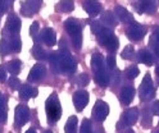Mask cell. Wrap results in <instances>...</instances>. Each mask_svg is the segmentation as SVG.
Instances as JSON below:
<instances>
[{"label":"cell","instance_id":"cell-1","mask_svg":"<svg viewBox=\"0 0 159 133\" xmlns=\"http://www.w3.org/2000/svg\"><path fill=\"white\" fill-rule=\"evenodd\" d=\"M45 110H46V115L50 123H55L61 119L62 117V108H61V102L57 96V94H52L50 97L46 100L45 104Z\"/></svg>","mask_w":159,"mask_h":133},{"label":"cell","instance_id":"cell-2","mask_svg":"<svg viewBox=\"0 0 159 133\" xmlns=\"http://www.w3.org/2000/svg\"><path fill=\"white\" fill-rule=\"evenodd\" d=\"M59 54V72H64V73L72 74L76 72L77 64L76 60L72 58L71 53L68 51V49H61L58 51Z\"/></svg>","mask_w":159,"mask_h":133},{"label":"cell","instance_id":"cell-3","mask_svg":"<svg viewBox=\"0 0 159 133\" xmlns=\"http://www.w3.org/2000/svg\"><path fill=\"white\" fill-rule=\"evenodd\" d=\"M139 94H140L141 100H150L154 96V83L152 77L146 74L140 85V90H139Z\"/></svg>","mask_w":159,"mask_h":133},{"label":"cell","instance_id":"cell-4","mask_svg":"<svg viewBox=\"0 0 159 133\" xmlns=\"http://www.w3.org/2000/svg\"><path fill=\"white\" fill-rule=\"evenodd\" d=\"M126 35H127L128 38L132 40V41H140L146 35V28L140 23L134 22L126 29Z\"/></svg>","mask_w":159,"mask_h":133},{"label":"cell","instance_id":"cell-5","mask_svg":"<svg viewBox=\"0 0 159 133\" xmlns=\"http://www.w3.org/2000/svg\"><path fill=\"white\" fill-rule=\"evenodd\" d=\"M139 118V110L136 108H131V109H127L121 118V122L118 123V128L119 127H130L132 124L137 122Z\"/></svg>","mask_w":159,"mask_h":133},{"label":"cell","instance_id":"cell-6","mask_svg":"<svg viewBox=\"0 0 159 133\" xmlns=\"http://www.w3.org/2000/svg\"><path fill=\"white\" fill-rule=\"evenodd\" d=\"M30 119V109L26 105L19 104L16 108V113H14V122L17 127H22Z\"/></svg>","mask_w":159,"mask_h":133},{"label":"cell","instance_id":"cell-7","mask_svg":"<svg viewBox=\"0 0 159 133\" xmlns=\"http://www.w3.org/2000/svg\"><path fill=\"white\" fill-rule=\"evenodd\" d=\"M109 114V106L107 102L102 101V100H98L95 102V106L93 110V117L98 120V122H103L105 120V118Z\"/></svg>","mask_w":159,"mask_h":133},{"label":"cell","instance_id":"cell-8","mask_svg":"<svg viewBox=\"0 0 159 133\" xmlns=\"http://www.w3.org/2000/svg\"><path fill=\"white\" fill-rule=\"evenodd\" d=\"M73 105L78 111L84 110V108L87 105L89 102V92L85 90H78L73 94Z\"/></svg>","mask_w":159,"mask_h":133},{"label":"cell","instance_id":"cell-9","mask_svg":"<svg viewBox=\"0 0 159 133\" xmlns=\"http://www.w3.org/2000/svg\"><path fill=\"white\" fill-rule=\"evenodd\" d=\"M40 4H41L40 0H26L22 4L21 13L26 17H31L35 13H37V10L40 9Z\"/></svg>","mask_w":159,"mask_h":133},{"label":"cell","instance_id":"cell-10","mask_svg":"<svg viewBox=\"0 0 159 133\" xmlns=\"http://www.w3.org/2000/svg\"><path fill=\"white\" fill-rule=\"evenodd\" d=\"M135 9L139 13H154L157 10V7L153 0H140V2L135 3Z\"/></svg>","mask_w":159,"mask_h":133},{"label":"cell","instance_id":"cell-11","mask_svg":"<svg viewBox=\"0 0 159 133\" xmlns=\"http://www.w3.org/2000/svg\"><path fill=\"white\" fill-rule=\"evenodd\" d=\"M114 16H116L117 19H119V20H121V22H123V23H130V24H131V23L135 22L132 14L128 12L126 8H123V7H121V5L116 7V9H114Z\"/></svg>","mask_w":159,"mask_h":133},{"label":"cell","instance_id":"cell-12","mask_svg":"<svg viewBox=\"0 0 159 133\" xmlns=\"http://www.w3.org/2000/svg\"><path fill=\"white\" fill-rule=\"evenodd\" d=\"M46 74V68L43 64H35L32 69L30 70L28 74V81L30 82H37L40 79H43Z\"/></svg>","mask_w":159,"mask_h":133},{"label":"cell","instance_id":"cell-13","mask_svg":"<svg viewBox=\"0 0 159 133\" xmlns=\"http://www.w3.org/2000/svg\"><path fill=\"white\" fill-rule=\"evenodd\" d=\"M84 9L89 16H98L102 10V4L98 0H85L84 2Z\"/></svg>","mask_w":159,"mask_h":133},{"label":"cell","instance_id":"cell-14","mask_svg":"<svg viewBox=\"0 0 159 133\" xmlns=\"http://www.w3.org/2000/svg\"><path fill=\"white\" fill-rule=\"evenodd\" d=\"M64 28H66V31L72 37L81 33V24H80L78 20H76L73 18H68L66 20V22H64Z\"/></svg>","mask_w":159,"mask_h":133},{"label":"cell","instance_id":"cell-15","mask_svg":"<svg viewBox=\"0 0 159 133\" xmlns=\"http://www.w3.org/2000/svg\"><path fill=\"white\" fill-rule=\"evenodd\" d=\"M5 27H7V29L11 33H13V35L14 33H18L19 29H21V19H19L17 16H14V14L9 16L8 19H7Z\"/></svg>","mask_w":159,"mask_h":133},{"label":"cell","instance_id":"cell-16","mask_svg":"<svg viewBox=\"0 0 159 133\" xmlns=\"http://www.w3.org/2000/svg\"><path fill=\"white\" fill-rule=\"evenodd\" d=\"M104 58L100 53H94L91 56V68L95 73H102L104 70Z\"/></svg>","mask_w":159,"mask_h":133},{"label":"cell","instance_id":"cell-17","mask_svg":"<svg viewBox=\"0 0 159 133\" xmlns=\"http://www.w3.org/2000/svg\"><path fill=\"white\" fill-rule=\"evenodd\" d=\"M41 41L48 46H54L57 42V35L53 28H44L41 31Z\"/></svg>","mask_w":159,"mask_h":133},{"label":"cell","instance_id":"cell-18","mask_svg":"<svg viewBox=\"0 0 159 133\" xmlns=\"http://www.w3.org/2000/svg\"><path fill=\"white\" fill-rule=\"evenodd\" d=\"M134 96H135V90L132 86H125L121 91V96H119V99H121V102L123 105H130L132 100H134Z\"/></svg>","mask_w":159,"mask_h":133},{"label":"cell","instance_id":"cell-19","mask_svg":"<svg viewBox=\"0 0 159 133\" xmlns=\"http://www.w3.org/2000/svg\"><path fill=\"white\" fill-rule=\"evenodd\" d=\"M96 35H98V41H99V42H100L103 46H107L109 41H111V40L114 37V33H113L109 28H105V27L100 31V32H98Z\"/></svg>","mask_w":159,"mask_h":133},{"label":"cell","instance_id":"cell-20","mask_svg":"<svg viewBox=\"0 0 159 133\" xmlns=\"http://www.w3.org/2000/svg\"><path fill=\"white\" fill-rule=\"evenodd\" d=\"M37 95V90L28 86V85H23L19 87V97L23 99V100H28L31 97H35Z\"/></svg>","mask_w":159,"mask_h":133},{"label":"cell","instance_id":"cell-21","mask_svg":"<svg viewBox=\"0 0 159 133\" xmlns=\"http://www.w3.org/2000/svg\"><path fill=\"white\" fill-rule=\"evenodd\" d=\"M149 45H150V47L154 50L155 55L159 56V27H157L153 31L150 38H149Z\"/></svg>","mask_w":159,"mask_h":133},{"label":"cell","instance_id":"cell-22","mask_svg":"<svg viewBox=\"0 0 159 133\" xmlns=\"http://www.w3.org/2000/svg\"><path fill=\"white\" fill-rule=\"evenodd\" d=\"M21 69H22V63H21V60L13 59V60H11V61H8V64H7V70H8L12 76H17L19 72H21Z\"/></svg>","mask_w":159,"mask_h":133},{"label":"cell","instance_id":"cell-23","mask_svg":"<svg viewBox=\"0 0 159 133\" xmlns=\"http://www.w3.org/2000/svg\"><path fill=\"white\" fill-rule=\"evenodd\" d=\"M137 61L139 63H143L146 65H152L153 64V55L149 53L148 50H140L137 53Z\"/></svg>","mask_w":159,"mask_h":133},{"label":"cell","instance_id":"cell-24","mask_svg":"<svg viewBox=\"0 0 159 133\" xmlns=\"http://www.w3.org/2000/svg\"><path fill=\"white\" fill-rule=\"evenodd\" d=\"M73 9H75L73 0H61L57 5V10H59V12H62V13H69V12H72Z\"/></svg>","mask_w":159,"mask_h":133},{"label":"cell","instance_id":"cell-25","mask_svg":"<svg viewBox=\"0 0 159 133\" xmlns=\"http://www.w3.org/2000/svg\"><path fill=\"white\" fill-rule=\"evenodd\" d=\"M102 22L104 24H107V26H116L117 24V18H116L113 12L107 10V12H104L102 14Z\"/></svg>","mask_w":159,"mask_h":133},{"label":"cell","instance_id":"cell-26","mask_svg":"<svg viewBox=\"0 0 159 133\" xmlns=\"http://www.w3.org/2000/svg\"><path fill=\"white\" fill-rule=\"evenodd\" d=\"M64 131H66V133H77V118L75 115L68 118Z\"/></svg>","mask_w":159,"mask_h":133},{"label":"cell","instance_id":"cell-27","mask_svg":"<svg viewBox=\"0 0 159 133\" xmlns=\"http://www.w3.org/2000/svg\"><path fill=\"white\" fill-rule=\"evenodd\" d=\"M95 82L99 86H108L109 82H111V76H108L105 72H102V73H95Z\"/></svg>","mask_w":159,"mask_h":133},{"label":"cell","instance_id":"cell-28","mask_svg":"<svg viewBox=\"0 0 159 133\" xmlns=\"http://www.w3.org/2000/svg\"><path fill=\"white\" fill-rule=\"evenodd\" d=\"M48 59H49V61H50V65H52L53 70L59 72V54H58V51H53V53H50L48 56Z\"/></svg>","mask_w":159,"mask_h":133},{"label":"cell","instance_id":"cell-29","mask_svg":"<svg viewBox=\"0 0 159 133\" xmlns=\"http://www.w3.org/2000/svg\"><path fill=\"white\" fill-rule=\"evenodd\" d=\"M8 118V113H7V99L5 96L2 97L0 100V123H5Z\"/></svg>","mask_w":159,"mask_h":133},{"label":"cell","instance_id":"cell-30","mask_svg":"<svg viewBox=\"0 0 159 133\" xmlns=\"http://www.w3.org/2000/svg\"><path fill=\"white\" fill-rule=\"evenodd\" d=\"M32 55H34V58H36L39 60H43V59H46V51L41 46L35 45L32 49Z\"/></svg>","mask_w":159,"mask_h":133},{"label":"cell","instance_id":"cell-31","mask_svg":"<svg viewBox=\"0 0 159 133\" xmlns=\"http://www.w3.org/2000/svg\"><path fill=\"white\" fill-rule=\"evenodd\" d=\"M9 45V51H13V53H19L21 51V47H22V44H21V40L19 38H12L11 42H8Z\"/></svg>","mask_w":159,"mask_h":133},{"label":"cell","instance_id":"cell-32","mask_svg":"<svg viewBox=\"0 0 159 133\" xmlns=\"http://www.w3.org/2000/svg\"><path fill=\"white\" fill-rule=\"evenodd\" d=\"M89 82H90V77H89V74L86 73H82L80 74L77 78H76V83L80 86V87H85L89 85Z\"/></svg>","mask_w":159,"mask_h":133},{"label":"cell","instance_id":"cell-33","mask_svg":"<svg viewBox=\"0 0 159 133\" xmlns=\"http://www.w3.org/2000/svg\"><path fill=\"white\" fill-rule=\"evenodd\" d=\"M134 54H135V49H134V46L128 45V46H126V47L122 50L121 56H122L123 59H131V58L134 56Z\"/></svg>","mask_w":159,"mask_h":133},{"label":"cell","instance_id":"cell-34","mask_svg":"<svg viewBox=\"0 0 159 133\" xmlns=\"http://www.w3.org/2000/svg\"><path fill=\"white\" fill-rule=\"evenodd\" d=\"M125 74H126V77H127L128 79H134V78H136V77L139 76V68L135 67V65H132V67H130V68L126 69Z\"/></svg>","mask_w":159,"mask_h":133},{"label":"cell","instance_id":"cell-35","mask_svg":"<svg viewBox=\"0 0 159 133\" xmlns=\"http://www.w3.org/2000/svg\"><path fill=\"white\" fill-rule=\"evenodd\" d=\"M81 133H93V126L89 119H84L81 124Z\"/></svg>","mask_w":159,"mask_h":133},{"label":"cell","instance_id":"cell-36","mask_svg":"<svg viewBox=\"0 0 159 133\" xmlns=\"http://www.w3.org/2000/svg\"><path fill=\"white\" fill-rule=\"evenodd\" d=\"M22 85H21V81H19L17 77H11L9 78V87H11L13 91L14 90H19V87H21Z\"/></svg>","mask_w":159,"mask_h":133},{"label":"cell","instance_id":"cell-37","mask_svg":"<svg viewBox=\"0 0 159 133\" xmlns=\"http://www.w3.org/2000/svg\"><path fill=\"white\" fill-rule=\"evenodd\" d=\"M118 46H119V41H118V38L114 36V37L108 42V45H107L105 47H107L109 51H116V50L118 49Z\"/></svg>","mask_w":159,"mask_h":133},{"label":"cell","instance_id":"cell-38","mask_svg":"<svg viewBox=\"0 0 159 133\" xmlns=\"http://www.w3.org/2000/svg\"><path fill=\"white\" fill-rule=\"evenodd\" d=\"M72 42H73V46H75L77 50H80V49H81V45H82V35L80 33V35L73 36V37H72Z\"/></svg>","mask_w":159,"mask_h":133},{"label":"cell","instance_id":"cell-39","mask_svg":"<svg viewBox=\"0 0 159 133\" xmlns=\"http://www.w3.org/2000/svg\"><path fill=\"white\" fill-rule=\"evenodd\" d=\"M116 65H117L116 58H114L113 55H109V56L107 58V67H108L109 69H114V68H116Z\"/></svg>","mask_w":159,"mask_h":133},{"label":"cell","instance_id":"cell-40","mask_svg":"<svg viewBox=\"0 0 159 133\" xmlns=\"http://www.w3.org/2000/svg\"><path fill=\"white\" fill-rule=\"evenodd\" d=\"M0 53L4 55L9 53V45H8L7 40H2V42H0Z\"/></svg>","mask_w":159,"mask_h":133},{"label":"cell","instance_id":"cell-41","mask_svg":"<svg viewBox=\"0 0 159 133\" xmlns=\"http://www.w3.org/2000/svg\"><path fill=\"white\" fill-rule=\"evenodd\" d=\"M39 29H40V24H39V22H34V23L31 24V27H30V33H31L32 37H35V36L37 35Z\"/></svg>","mask_w":159,"mask_h":133},{"label":"cell","instance_id":"cell-42","mask_svg":"<svg viewBox=\"0 0 159 133\" xmlns=\"http://www.w3.org/2000/svg\"><path fill=\"white\" fill-rule=\"evenodd\" d=\"M104 27L100 24V23H99L98 22V20H95V22H93L91 23V31H93V32L94 33H98V32H100V31L103 29Z\"/></svg>","mask_w":159,"mask_h":133},{"label":"cell","instance_id":"cell-43","mask_svg":"<svg viewBox=\"0 0 159 133\" xmlns=\"http://www.w3.org/2000/svg\"><path fill=\"white\" fill-rule=\"evenodd\" d=\"M8 9V0H0V14L7 12Z\"/></svg>","mask_w":159,"mask_h":133},{"label":"cell","instance_id":"cell-44","mask_svg":"<svg viewBox=\"0 0 159 133\" xmlns=\"http://www.w3.org/2000/svg\"><path fill=\"white\" fill-rule=\"evenodd\" d=\"M7 81V70L0 67V82H5Z\"/></svg>","mask_w":159,"mask_h":133},{"label":"cell","instance_id":"cell-45","mask_svg":"<svg viewBox=\"0 0 159 133\" xmlns=\"http://www.w3.org/2000/svg\"><path fill=\"white\" fill-rule=\"evenodd\" d=\"M153 110H154V114L159 115V101H155L154 105H153Z\"/></svg>","mask_w":159,"mask_h":133},{"label":"cell","instance_id":"cell-46","mask_svg":"<svg viewBox=\"0 0 159 133\" xmlns=\"http://www.w3.org/2000/svg\"><path fill=\"white\" fill-rule=\"evenodd\" d=\"M155 73H157V76L159 77V64L157 65V68H155Z\"/></svg>","mask_w":159,"mask_h":133},{"label":"cell","instance_id":"cell-47","mask_svg":"<svg viewBox=\"0 0 159 133\" xmlns=\"http://www.w3.org/2000/svg\"><path fill=\"white\" fill-rule=\"evenodd\" d=\"M26 133H36V131H35V129H32V128H31V129H28V131H27V132H26Z\"/></svg>","mask_w":159,"mask_h":133},{"label":"cell","instance_id":"cell-48","mask_svg":"<svg viewBox=\"0 0 159 133\" xmlns=\"http://www.w3.org/2000/svg\"><path fill=\"white\" fill-rule=\"evenodd\" d=\"M126 133H134V131H132V129H128Z\"/></svg>","mask_w":159,"mask_h":133},{"label":"cell","instance_id":"cell-49","mask_svg":"<svg viewBox=\"0 0 159 133\" xmlns=\"http://www.w3.org/2000/svg\"><path fill=\"white\" fill-rule=\"evenodd\" d=\"M44 133H52V132H50V131H46V132H44Z\"/></svg>","mask_w":159,"mask_h":133},{"label":"cell","instance_id":"cell-50","mask_svg":"<svg viewBox=\"0 0 159 133\" xmlns=\"http://www.w3.org/2000/svg\"><path fill=\"white\" fill-rule=\"evenodd\" d=\"M2 97H3V95H2V94H0V100H2Z\"/></svg>","mask_w":159,"mask_h":133},{"label":"cell","instance_id":"cell-51","mask_svg":"<svg viewBox=\"0 0 159 133\" xmlns=\"http://www.w3.org/2000/svg\"><path fill=\"white\" fill-rule=\"evenodd\" d=\"M158 128H159V124H158Z\"/></svg>","mask_w":159,"mask_h":133},{"label":"cell","instance_id":"cell-52","mask_svg":"<svg viewBox=\"0 0 159 133\" xmlns=\"http://www.w3.org/2000/svg\"><path fill=\"white\" fill-rule=\"evenodd\" d=\"M158 133H159V132H158Z\"/></svg>","mask_w":159,"mask_h":133}]
</instances>
